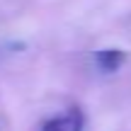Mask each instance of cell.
<instances>
[{
  "mask_svg": "<svg viewBox=\"0 0 131 131\" xmlns=\"http://www.w3.org/2000/svg\"><path fill=\"white\" fill-rule=\"evenodd\" d=\"M85 129V117L80 109H68L61 117H53L49 119L46 124L41 126V131H83Z\"/></svg>",
  "mask_w": 131,
  "mask_h": 131,
  "instance_id": "6da1fadb",
  "label": "cell"
},
{
  "mask_svg": "<svg viewBox=\"0 0 131 131\" xmlns=\"http://www.w3.org/2000/svg\"><path fill=\"white\" fill-rule=\"evenodd\" d=\"M95 63L102 73H114L126 63V53L122 49H100L95 53Z\"/></svg>",
  "mask_w": 131,
  "mask_h": 131,
  "instance_id": "7a4b0ae2",
  "label": "cell"
}]
</instances>
